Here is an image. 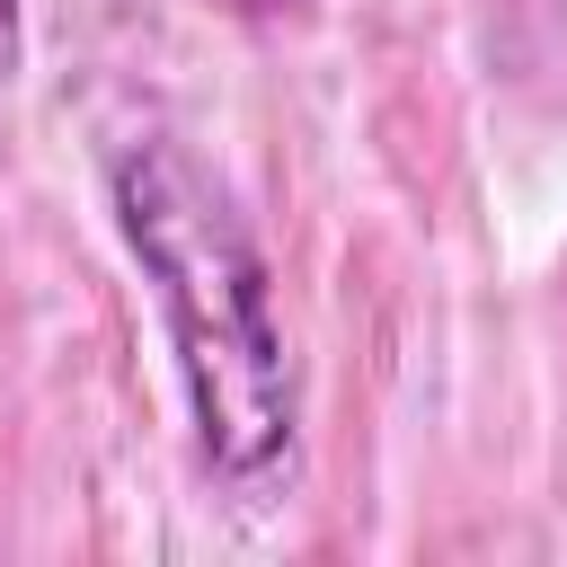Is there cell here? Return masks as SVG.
<instances>
[{"label":"cell","instance_id":"obj_1","mask_svg":"<svg viewBox=\"0 0 567 567\" xmlns=\"http://www.w3.org/2000/svg\"><path fill=\"white\" fill-rule=\"evenodd\" d=\"M106 204H115V230L168 328L195 461L239 496L266 487L292 461L301 381H292V346L275 319V266H266L248 213L168 133H142L106 159Z\"/></svg>","mask_w":567,"mask_h":567},{"label":"cell","instance_id":"obj_2","mask_svg":"<svg viewBox=\"0 0 567 567\" xmlns=\"http://www.w3.org/2000/svg\"><path fill=\"white\" fill-rule=\"evenodd\" d=\"M18 62H27V27H18V0H0V89L18 80Z\"/></svg>","mask_w":567,"mask_h":567}]
</instances>
